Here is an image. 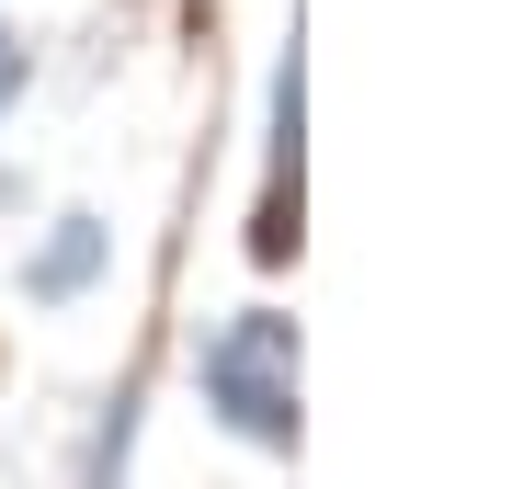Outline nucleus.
I'll use <instances>...</instances> for the list:
<instances>
[{"mask_svg":"<svg viewBox=\"0 0 512 489\" xmlns=\"http://www.w3.org/2000/svg\"><path fill=\"white\" fill-rule=\"evenodd\" d=\"M23 69H35V57H23V23H12V12H0V114H12V103H23Z\"/></svg>","mask_w":512,"mask_h":489,"instance_id":"nucleus-3","label":"nucleus"},{"mask_svg":"<svg viewBox=\"0 0 512 489\" xmlns=\"http://www.w3.org/2000/svg\"><path fill=\"white\" fill-rule=\"evenodd\" d=\"M194 387L239 444L296 455V319L285 308H239L194 342Z\"/></svg>","mask_w":512,"mask_h":489,"instance_id":"nucleus-1","label":"nucleus"},{"mask_svg":"<svg viewBox=\"0 0 512 489\" xmlns=\"http://www.w3.org/2000/svg\"><path fill=\"white\" fill-rule=\"evenodd\" d=\"M103 262H114V228L103 217H57L46 251H23V296H35V308H69V296L103 285Z\"/></svg>","mask_w":512,"mask_h":489,"instance_id":"nucleus-2","label":"nucleus"}]
</instances>
